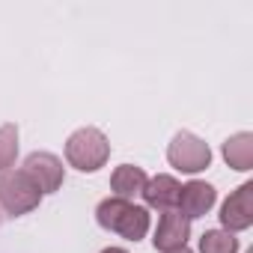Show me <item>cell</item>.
<instances>
[{
    "label": "cell",
    "mask_w": 253,
    "mask_h": 253,
    "mask_svg": "<svg viewBox=\"0 0 253 253\" xmlns=\"http://www.w3.org/2000/svg\"><path fill=\"white\" fill-rule=\"evenodd\" d=\"M95 220H98L101 229L116 232L125 241H140V238H146L149 223H152L149 220V211L143 206H134V203L119 200V197L101 200L98 209H95Z\"/></svg>",
    "instance_id": "obj_1"
},
{
    "label": "cell",
    "mask_w": 253,
    "mask_h": 253,
    "mask_svg": "<svg viewBox=\"0 0 253 253\" xmlns=\"http://www.w3.org/2000/svg\"><path fill=\"white\" fill-rule=\"evenodd\" d=\"M110 158V140L101 128H78L75 134H69L66 140V161L69 167L81 170V173H95L107 164Z\"/></svg>",
    "instance_id": "obj_2"
},
{
    "label": "cell",
    "mask_w": 253,
    "mask_h": 253,
    "mask_svg": "<svg viewBox=\"0 0 253 253\" xmlns=\"http://www.w3.org/2000/svg\"><path fill=\"white\" fill-rule=\"evenodd\" d=\"M42 203V191L33 185V179L24 170H6L0 176V209L12 217L30 214L33 209H39Z\"/></svg>",
    "instance_id": "obj_3"
},
{
    "label": "cell",
    "mask_w": 253,
    "mask_h": 253,
    "mask_svg": "<svg viewBox=\"0 0 253 253\" xmlns=\"http://www.w3.org/2000/svg\"><path fill=\"white\" fill-rule=\"evenodd\" d=\"M167 161L179 170V173H203L211 164V149L203 137L191 134V131H179L170 146H167Z\"/></svg>",
    "instance_id": "obj_4"
},
{
    "label": "cell",
    "mask_w": 253,
    "mask_h": 253,
    "mask_svg": "<svg viewBox=\"0 0 253 253\" xmlns=\"http://www.w3.org/2000/svg\"><path fill=\"white\" fill-rule=\"evenodd\" d=\"M220 223L226 232H244L253 223V182L238 185L220 206Z\"/></svg>",
    "instance_id": "obj_5"
},
{
    "label": "cell",
    "mask_w": 253,
    "mask_h": 253,
    "mask_svg": "<svg viewBox=\"0 0 253 253\" xmlns=\"http://www.w3.org/2000/svg\"><path fill=\"white\" fill-rule=\"evenodd\" d=\"M21 170L33 179V185H36L42 194L60 191V188H63V179H66L63 161H60L57 155H51V152H33V155H27Z\"/></svg>",
    "instance_id": "obj_6"
},
{
    "label": "cell",
    "mask_w": 253,
    "mask_h": 253,
    "mask_svg": "<svg viewBox=\"0 0 253 253\" xmlns=\"http://www.w3.org/2000/svg\"><path fill=\"white\" fill-rule=\"evenodd\" d=\"M188 238H191V220L179 211H164L158 217V229H155V250L161 253H176L182 247H188Z\"/></svg>",
    "instance_id": "obj_7"
},
{
    "label": "cell",
    "mask_w": 253,
    "mask_h": 253,
    "mask_svg": "<svg viewBox=\"0 0 253 253\" xmlns=\"http://www.w3.org/2000/svg\"><path fill=\"white\" fill-rule=\"evenodd\" d=\"M214 203H217L214 185H209V182H203V179H191V182L182 185V191H179V206H176V211L185 214L188 220H194V217L209 214Z\"/></svg>",
    "instance_id": "obj_8"
},
{
    "label": "cell",
    "mask_w": 253,
    "mask_h": 253,
    "mask_svg": "<svg viewBox=\"0 0 253 253\" xmlns=\"http://www.w3.org/2000/svg\"><path fill=\"white\" fill-rule=\"evenodd\" d=\"M179 191H182V185H179L173 176L158 173V176L146 179V188H143V194H140V197L146 200V206H149V209L176 211V206H179Z\"/></svg>",
    "instance_id": "obj_9"
},
{
    "label": "cell",
    "mask_w": 253,
    "mask_h": 253,
    "mask_svg": "<svg viewBox=\"0 0 253 253\" xmlns=\"http://www.w3.org/2000/svg\"><path fill=\"white\" fill-rule=\"evenodd\" d=\"M146 173H143V167H134V164H119L116 170H113V176H110V188H113V197H119V200H134V197H140L143 194V188H146Z\"/></svg>",
    "instance_id": "obj_10"
},
{
    "label": "cell",
    "mask_w": 253,
    "mask_h": 253,
    "mask_svg": "<svg viewBox=\"0 0 253 253\" xmlns=\"http://www.w3.org/2000/svg\"><path fill=\"white\" fill-rule=\"evenodd\" d=\"M223 161L232 170H238V173L253 170V134L250 131H238V134L226 137V143H223Z\"/></svg>",
    "instance_id": "obj_11"
},
{
    "label": "cell",
    "mask_w": 253,
    "mask_h": 253,
    "mask_svg": "<svg viewBox=\"0 0 253 253\" xmlns=\"http://www.w3.org/2000/svg\"><path fill=\"white\" fill-rule=\"evenodd\" d=\"M200 253H238V238L226 229H206L200 235Z\"/></svg>",
    "instance_id": "obj_12"
},
{
    "label": "cell",
    "mask_w": 253,
    "mask_h": 253,
    "mask_svg": "<svg viewBox=\"0 0 253 253\" xmlns=\"http://www.w3.org/2000/svg\"><path fill=\"white\" fill-rule=\"evenodd\" d=\"M18 158V125H0V173H6Z\"/></svg>",
    "instance_id": "obj_13"
},
{
    "label": "cell",
    "mask_w": 253,
    "mask_h": 253,
    "mask_svg": "<svg viewBox=\"0 0 253 253\" xmlns=\"http://www.w3.org/2000/svg\"><path fill=\"white\" fill-rule=\"evenodd\" d=\"M101 253H128V250H125V247H104Z\"/></svg>",
    "instance_id": "obj_14"
},
{
    "label": "cell",
    "mask_w": 253,
    "mask_h": 253,
    "mask_svg": "<svg viewBox=\"0 0 253 253\" xmlns=\"http://www.w3.org/2000/svg\"><path fill=\"white\" fill-rule=\"evenodd\" d=\"M176 253H194V250H188V247H182V250H176Z\"/></svg>",
    "instance_id": "obj_15"
}]
</instances>
